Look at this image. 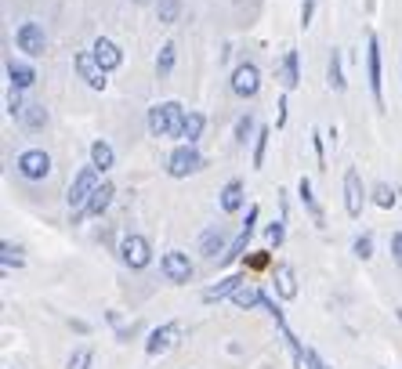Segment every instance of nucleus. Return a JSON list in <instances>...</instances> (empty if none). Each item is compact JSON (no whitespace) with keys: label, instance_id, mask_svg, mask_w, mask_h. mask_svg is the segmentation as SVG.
I'll return each mask as SVG.
<instances>
[{"label":"nucleus","instance_id":"1","mask_svg":"<svg viewBox=\"0 0 402 369\" xmlns=\"http://www.w3.org/2000/svg\"><path fill=\"white\" fill-rule=\"evenodd\" d=\"M185 109L178 102H160L149 109V134L152 138H181Z\"/></svg>","mask_w":402,"mask_h":369},{"label":"nucleus","instance_id":"2","mask_svg":"<svg viewBox=\"0 0 402 369\" xmlns=\"http://www.w3.org/2000/svg\"><path fill=\"white\" fill-rule=\"evenodd\" d=\"M203 167V156H200V148L196 145H178L171 156H167V174L171 177H189V174H196Z\"/></svg>","mask_w":402,"mask_h":369},{"label":"nucleus","instance_id":"3","mask_svg":"<svg viewBox=\"0 0 402 369\" xmlns=\"http://www.w3.org/2000/svg\"><path fill=\"white\" fill-rule=\"evenodd\" d=\"M149 257H152V246H149V239H145V235L127 232V235L120 239V261L127 264V268H145V264H149Z\"/></svg>","mask_w":402,"mask_h":369},{"label":"nucleus","instance_id":"4","mask_svg":"<svg viewBox=\"0 0 402 369\" xmlns=\"http://www.w3.org/2000/svg\"><path fill=\"white\" fill-rule=\"evenodd\" d=\"M98 174H102V170L91 163V167H84V170L73 177V184H69V206H80V210L87 206V199L95 196V189H98Z\"/></svg>","mask_w":402,"mask_h":369},{"label":"nucleus","instance_id":"5","mask_svg":"<svg viewBox=\"0 0 402 369\" xmlns=\"http://www.w3.org/2000/svg\"><path fill=\"white\" fill-rule=\"evenodd\" d=\"M15 44H18V51H25L29 58L44 54V47H47V33H44V25H40V22H22V25L15 29Z\"/></svg>","mask_w":402,"mask_h":369},{"label":"nucleus","instance_id":"6","mask_svg":"<svg viewBox=\"0 0 402 369\" xmlns=\"http://www.w3.org/2000/svg\"><path fill=\"white\" fill-rule=\"evenodd\" d=\"M18 174L25 181H44L51 174V156L44 148H25L22 156H18Z\"/></svg>","mask_w":402,"mask_h":369},{"label":"nucleus","instance_id":"7","mask_svg":"<svg viewBox=\"0 0 402 369\" xmlns=\"http://www.w3.org/2000/svg\"><path fill=\"white\" fill-rule=\"evenodd\" d=\"M366 76H369V90H374V102L384 105V83H381V40L369 37L366 40Z\"/></svg>","mask_w":402,"mask_h":369},{"label":"nucleus","instance_id":"8","mask_svg":"<svg viewBox=\"0 0 402 369\" xmlns=\"http://www.w3.org/2000/svg\"><path fill=\"white\" fill-rule=\"evenodd\" d=\"M232 90L239 98H254L261 90V69L254 66V62H239L236 73H232Z\"/></svg>","mask_w":402,"mask_h":369},{"label":"nucleus","instance_id":"9","mask_svg":"<svg viewBox=\"0 0 402 369\" xmlns=\"http://www.w3.org/2000/svg\"><path fill=\"white\" fill-rule=\"evenodd\" d=\"M160 268H163V275H167V283H178V286H181V283L193 279V261H189V254H181V250L163 254Z\"/></svg>","mask_w":402,"mask_h":369},{"label":"nucleus","instance_id":"10","mask_svg":"<svg viewBox=\"0 0 402 369\" xmlns=\"http://www.w3.org/2000/svg\"><path fill=\"white\" fill-rule=\"evenodd\" d=\"M254 225H258V206H251V210H246V221H243L239 235L229 242V250L222 254V264H232V261H239V257H243L246 242H251V235H254Z\"/></svg>","mask_w":402,"mask_h":369},{"label":"nucleus","instance_id":"11","mask_svg":"<svg viewBox=\"0 0 402 369\" xmlns=\"http://www.w3.org/2000/svg\"><path fill=\"white\" fill-rule=\"evenodd\" d=\"M362 203H366V192H362V177L355 167L345 170V210H348V218H359L362 213Z\"/></svg>","mask_w":402,"mask_h":369},{"label":"nucleus","instance_id":"12","mask_svg":"<svg viewBox=\"0 0 402 369\" xmlns=\"http://www.w3.org/2000/svg\"><path fill=\"white\" fill-rule=\"evenodd\" d=\"M76 73H80V80L91 87V90H105V69L98 66V62H95V54H76Z\"/></svg>","mask_w":402,"mask_h":369},{"label":"nucleus","instance_id":"13","mask_svg":"<svg viewBox=\"0 0 402 369\" xmlns=\"http://www.w3.org/2000/svg\"><path fill=\"white\" fill-rule=\"evenodd\" d=\"M91 54H95V62L109 73V69H120V62H123V51L109 40V37H98L95 44H91Z\"/></svg>","mask_w":402,"mask_h":369},{"label":"nucleus","instance_id":"14","mask_svg":"<svg viewBox=\"0 0 402 369\" xmlns=\"http://www.w3.org/2000/svg\"><path fill=\"white\" fill-rule=\"evenodd\" d=\"M229 246H225V228L222 225H214V228H207L203 235H200V254L207 257V261H214L218 254H225Z\"/></svg>","mask_w":402,"mask_h":369},{"label":"nucleus","instance_id":"15","mask_svg":"<svg viewBox=\"0 0 402 369\" xmlns=\"http://www.w3.org/2000/svg\"><path fill=\"white\" fill-rule=\"evenodd\" d=\"M174 336H178V322H167V326H160V329H152L149 341H145V351H149V355H163V351L174 344Z\"/></svg>","mask_w":402,"mask_h":369},{"label":"nucleus","instance_id":"16","mask_svg":"<svg viewBox=\"0 0 402 369\" xmlns=\"http://www.w3.org/2000/svg\"><path fill=\"white\" fill-rule=\"evenodd\" d=\"M113 196H116V189H113L109 181H102L98 189H95V196L87 199V206H84L80 213H91V218H102V213L109 210V203H113Z\"/></svg>","mask_w":402,"mask_h":369},{"label":"nucleus","instance_id":"17","mask_svg":"<svg viewBox=\"0 0 402 369\" xmlns=\"http://www.w3.org/2000/svg\"><path fill=\"white\" fill-rule=\"evenodd\" d=\"M8 80H11L15 90H25V87H33V83H37V73L29 69L25 62H15V58H11V62H8Z\"/></svg>","mask_w":402,"mask_h":369},{"label":"nucleus","instance_id":"18","mask_svg":"<svg viewBox=\"0 0 402 369\" xmlns=\"http://www.w3.org/2000/svg\"><path fill=\"white\" fill-rule=\"evenodd\" d=\"M275 290H280V297H297V275L290 264H275Z\"/></svg>","mask_w":402,"mask_h":369},{"label":"nucleus","instance_id":"19","mask_svg":"<svg viewBox=\"0 0 402 369\" xmlns=\"http://www.w3.org/2000/svg\"><path fill=\"white\" fill-rule=\"evenodd\" d=\"M326 80H330V87L341 95V90L348 87V80H345V66H341V51H330V66H326Z\"/></svg>","mask_w":402,"mask_h":369},{"label":"nucleus","instance_id":"20","mask_svg":"<svg viewBox=\"0 0 402 369\" xmlns=\"http://www.w3.org/2000/svg\"><path fill=\"white\" fill-rule=\"evenodd\" d=\"M297 196H301L304 210L312 213V221H316V225H323V210H319V203H316V196H312V181H308V177H301V181H297Z\"/></svg>","mask_w":402,"mask_h":369},{"label":"nucleus","instance_id":"21","mask_svg":"<svg viewBox=\"0 0 402 369\" xmlns=\"http://www.w3.org/2000/svg\"><path fill=\"white\" fill-rule=\"evenodd\" d=\"M203 127H207L203 112H185V123H181V138L189 141V145H196V141H200V134H203Z\"/></svg>","mask_w":402,"mask_h":369},{"label":"nucleus","instance_id":"22","mask_svg":"<svg viewBox=\"0 0 402 369\" xmlns=\"http://www.w3.org/2000/svg\"><path fill=\"white\" fill-rule=\"evenodd\" d=\"M243 283H246L243 275H229V279H222L218 286H210V290H203V300H222V297L236 293V290H239Z\"/></svg>","mask_w":402,"mask_h":369},{"label":"nucleus","instance_id":"23","mask_svg":"<svg viewBox=\"0 0 402 369\" xmlns=\"http://www.w3.org/2000/svg\"><path fill=\"white\" fill-rule=\"evenodd\" d=\"M243 206V181H229L222 189V210L225 213H236Z\"/></svg>","mask_w":402,"mask_h":369},{"label":"nucleus","instance_id":"24","mask_svg":"<svg viewBox=\"0 0 402 369\" xmlns=\"http://www.w3.org/2000/svg\"><path fill=\"white\" fill-rule=\"evenodd\" d=\"M174 58H178V47L167 40V44L160 47V54H156V76H160V80H167V76H171V69H174Z\"/></svg>","mask_w":402,"mask_h":369},{"label":"nucleus","instance_id":"25","mask_svg":"<svg viewBox=\"0 0 402 369\" xmlns=\"http://www.w3.org/2000/svg\"><path fill=\"white\" fill-rule=\"evenodd\" d=\"M22 123L29 131H40L44 123H47V109L40 105V102H33V105H25V112H22Z\"/></svg>","mask_w":402,"mask_h":369},{"label":"nucleus","instance_id":"26","mask_svg":"<svg viewBox=\"0 0 402 369\" xmlns=\"http://www.w3.org/2000/svg\"><path fill=\"white\" fill-rule=\"evenodd\" d=\"M297 83H301V73H297V51H287V58H283V87L294 90Z\"/></svg>","mask_w":402,"mask_h":369},{"label":"nucleus","instance_id":"27","mask_svg":"<svg viewBox=\"0 0 402 369\" xmlns=\"http://www.w3.org/2000/svg\"><path fill=\"white\" fill-rule=\"evenodd\" d=\"M91 163H95L98 170H109V167H113V148H109V141H95V145H91Z\"/></svg>","mask_w":402,"mask_h":369},{"label":"nucleus","instance_id":"28","mask_svg":"<svg viewBox=\"0 0 402 369\" xmlns=\"http://www.w3.org/2000/svg\"><path fill=\"white\" fill-rule=\"evenodd\" d=\"M232 300H236L239 308H254V304H261V290L251 286V283H243V286L232 293Z\"/></svg>","mask_w":402,"mask_h":369},{"label":"nucleus","instance_id":"29","mask_svg":"<svg viewBox=\"0 0 402 369\" xmlns=\"http://www.w3.org/2000/svg\"><path fill=\"white\" fill-rule=\"evenodd\" d=\"M156 15H160L163 25L178 22V15H181V0H160V4H156Z\"/></svg>","mask_w":402,"mask_h":369},{"label":"nucleus","instance_id":"30","mask_svg":"<svg viewBox=\"0 0 402 369\" xmlns=\"http://www.w3.org/2000/svg\"><path fill=\"white\" fill-rule=\"evenodd\" d=\"M374 203L381 206V210H391L395 206V192H391V184H374Z\"/></svg>","mask_w":402,"mask_h":369},{"label":"nucleus","instance_id":"31","mask_svg":"<svg viewBox=\"0 0 402 369\" xmlns=\"http://www.w3.org/2000/svg\"><path fill=\"white\" fill-rule=\"evenodd\" d=\"M0 254H4V257H0V261H4V268H22V264H25L22 250H18V246H11V242L0 246Z\"/></svg>","mask_w":402,"mask_h":369},{"label":"nucleus","instance_id":"32","mask_svg":"<svg viewBox=\"0 0 402 369\" xmlns=\"http://www.w3.org/2000/svg\"><path fill=\"white\" fill-rule=\"evenodd\" d=\"M254 134V116L246 112V116H239L236 119V145H246V138Z\"/></svg>","mask_w":402,"mask_h":369},{"label":"nucleus","instance_id":"33","mask_svg":"<svg viewBox=\"0 0 402 369\" xmlns=\"http://www.w3.org/2000/svg\"><path fill=\"white\" fill-rule=\"evenodd\" d=\"M294 362H297V369H323V362L316 358V351H312V348L294 351Z\"/></svg>","mask_w":402,"mask_h":369},{"label":"nucleus","instance_id":"34","mask_svg":"<svg viewBox=\"0 0 402 369\" xmlns=\"http://www.w3.org/2000/svg\"><path fill=\"white\" fill-rule=\"evenodd\" d=\"M352 250H355V257H362V261H369V257H374V235H359L355 242H352Z\"/></svg>","mask_w":402,"mask_h":369},{"label":"nucleus","instance_id":"35","mask_svg":"<svg viewBox=\"0 0 402 369\" xmlns=\"http://www.w3.org/2000/svg\"><path fill=\"white\" fill-rule=\"evenodd\" d=\"M265 148H268V127L258 131V141H254V167L261 170L265 167Z\"/></svg>","mask_w":402,"mask_h":369},{"label":"nucleus","instance_id":"36","mask_svg":"<svg viewBox=\"0 0 402 369\" xmlns=\"http://www.w3.org/2000/svg\"><path fill=\"white\" fill-rule=\"evenodd\" d=\"M69 369H91V348H76L69 355Z\"/></svg>","mask_w":402,"mask_h":369},{"label":"nucleus","instance_id":"37","mask_svg":"<svg viewBox=\"0 0 402 369\" xmlns=\"http://www.w3.org/2000/svg\"><path fill=\"white\" fill-rule=\"evenodd\" d=\"M283 225H287V221H275V225H268V232H265V235H268V242H272V246H280V242L287 239V228H283Z\"/></svg>","mask_w":402,"mask_h":369},{"label":"nucleus","instance_id":"38","mask_svg":"<svg viewBox=\"0 0 402 369\" xmlns=\"http://www.w3.org/2000/svg\"><path fill=\"white\" fill-rule=\"evenodd\" d=\"M8 112H11V116H22V112H25V105H22V90H15V87H11V98H8Z\"/></svg>","mask_w":402,"mask_h":369},{"label":"nucleus","instance_id":"39","mask_svg":"<svg viewBox=\"0 0 402 369\" xmlns=\"http://www.w3.org/2000/svg\"><path fill=\"white\" fill-rule=\"evenodd\" d=\"M316 15V0H301V25H312Z\"/></svg>","mask_w":402,"mask_h":369},{"label":"nucleus","instance_id":"40","mask_svg":"<svg viewBox=\"0 0 402 369\" xmlns=\"http://www.w3.org/2000/svg\"><path fill=\"white\" fill-rule=\"evenodd\" d=\"M391 257L402 264V232H395V235H391Z\"/></svg>","mask_w":402,"mask_h":369},{"label":"nucleus","instance_id":"41","mask_svg":"<svg viewBox=\"0 0 402 369\" xmlns=\"http://www.w3.org/2000/svg\"><path fill=\"white\" fill-rule=\"evenodd\" d=\"M312 138H316V160H319V163H323V138H319V131H316V134H312Z\"/></svg>","mask_w":402,"mask_h":369},{"label":"nucleus","instance_id":"42","mask_svg":"<svg viewBox=\"0 0 402 369\" xmlns=\"http://www.w3.org/2000/svg\"><path fill=\"white\" fill-rule=\"evenodd\" d=\"M395 315H398V322H402V308H398V312H395Z\"/></svg>","mask_w":402,"mask_h":369},{"label":"nucleus","instance_id":"43","mask_svg":"<svg viewBox=\"0 0 402 369\" xmlns=\"http://www.w3.org/2000/svg\"><path fill=\"white\" fill-rule=\"evenodd\" d=\"M134 4H145V0H134Z\"/></svg>","mask_w":402,"mask_h":369},{"label":"nucleus","instance_id":"44","mask_svg":"<svg viewBox=\"0 0 402 369\" xmlns=\"http://www.w3.org/2000/svg\"><path fill=\"white\" fill-rule=\"evenodd\" d=\"M323 369H333V365H323Z\"/></svg>","mask_w":402,"mask_h":369}]
</instances>
